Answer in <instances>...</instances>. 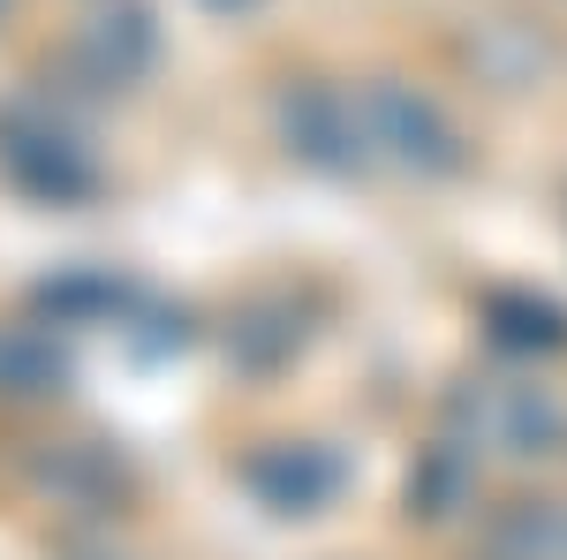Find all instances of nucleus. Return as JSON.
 <instances>
[{"label":"nucleus","mask_w":567,"mask_h":560,"mask_svg":"<svg viewBox=\"0 0 567 560\" xmlns=\"http://www.w3.org/2000/svg\"><path fill=\"white\" fill-rule=\"evenodd\" d=\"M0 167H8V182H23L31 197H53V205L84 197L99 182L84 144L61 122H39V114H0Z\"/></svg>","instance_id":"obj_1"},{"label":"nucleus","mask_w":567,"mask_h":560,"mask_svg":"<svg viewBox=\"0 0 567 560\" xmlns=\"http://www.w3.org/2000/svg\"><path fill=\"white\" fill-rule=\"evenodd\" d=\"M45 303H61V310H114V303H122V281H106V273H69L61 288H45Z\"/></svg>","instance_id":"obj_10"},{"label":"nucleus","mask_w":567,"mask_h":560,"mask_svg":"<svg viewBox=\"0 0 567 560\" xmlns=\"http://www.w3.org/2000/svg\"><path fill=\"white\" fill-rule=\"evenodd\" d=\"M84 45L99 53V69L106 77H136L144 69V53H152V31H144V8H106V16H91V31H84Z\"/></svg>","instance_id":"obj_6"},{"label":"nucleus","mask_w":567,"mask_h":560,"mask_svg":"<svg viewBox=\"0 0 567 560\" xmlns=\"http://www.w3.org/2000/svg\"><path fill=\"white\" fill-rule=\"evenodd\" d=\"M280 130H288V152L296 160H310V167H355L363 160V122L349 114V99L326 84H296L288 99H280Z\"/></svg>","instance_id":"obj_4"},{"label":"nucleus","mask_w":567,"mask_h":560,"mask_svg":"<svg viewBox=\"0 0 567 560\" xmlns=\"http://www.w3.org/2000/svg\"><path fill=\"white\" fill-rule=\"evenodd\" d=\"M484 318H492V342L499 348H560L567 342V310L545 296H492Z\"/></svg>","instance_id":"obj_5"},{"label":"nucleus","mask_w":567,"mask_h":560,"mask_svg":"<svg viewBox=\"0 0 567 560\" xmlns=\"http://www.w3.org/2000/svg\"><path fill=\"white\" fill-rule=\"evenodd\" d=\"M341 455L333 447H318V439H272L258 447L250 462H243V485L258 492L272 516H318L333 492H341Z\"/></svg>","instance_id":"obj_2"},{"label":"nucleus","mask_w":567,"mask_h":560,"mask_svg":"<svg viewBox=\"0 0 567 560\" xmlns=\"http://www.w3.org/2000/svg\"><path fill=\"white\" fill-rule=\"evenodd\" d=\"M553 425H560V417H553V401H537L529 387L492 394V409H484V431H492V439H507V447H537Z\"/></svg>","instance_id":"obj_8"},{"label":"nucleus","mask_w":567,"mask_h":560,"mask_svg":"<svg viewBox=\"0 0 567 560\" xmlns=\"http://www.w3.org/2000/svg\"><path fill=\"white\" fill-rule=\"evenodd\" d=\"M363 130L379 136V144H393V160L416 174H446L462 167V144H454V130L439 122L432 99H416L409 84H379L371 91V122Z\"/></svg>","instance_id":"obj_3"},{"label":"nucleus","mask_w":567,"mask_h":560,"mask_svg":"<svg viewBox=\"0 0 567 560\" xmlns=\"http://www.w3.org/2000/svg\"><path fill=\"white\" fill-rule=\"evenodd\" d=\"M213 8H243V0H213Z\"/></svg>","instance_id":"obj_11"},{"label":"nucleus","mask_w":567,"mask_h":560,"mask_svg":"<svg viewBox=\"0 0 567 560\" xmlns=\"http://www.w3.org/2000/svg\"><path fill=\"white\" fill-rule=\"evenodd\" d=\"M61 379V356L39 326H0V387L8 394H45Z\"/></svg>","instance_id":"obj_7"},{"label":"nucleus","mask_w":567,"mask_h":560,"mask_svg":"<svg viewBox=\"0 0 567 560\" xmlns=\"http://www.w3.org/2000/svg\"><path fill=\"white\" fill-rule=\"evenodd\" d=\"M409 492L424 500V516H454V500H462V455H454V447H439V455H432V470L416 477Z\"/></svg>","instance_id":"obj_9"}]
</instances>
